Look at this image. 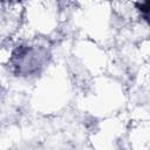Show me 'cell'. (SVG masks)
<instances>
[{
	"mask_svg": "<svg viewBox=\"0 0 150 150\" xmlns=\"http://www.w3.org/2000/svg\"><path fill=\"white\" fill-rule=\"evenodd\" d=\"M138 9L142 12L143 16L148 20H150V1H145V2H139L137 4Z\"/></svg>",
	"mask_w": 150,
	"mask_h": 150,
	"instance_id": "cell-1",
	"label": "cell"
}]
</instances>
